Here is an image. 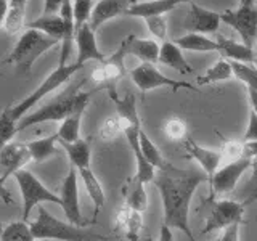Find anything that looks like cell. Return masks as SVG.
I'll list each match as a JSON object with an SVG mask.
<instances>
[{
	"instance_id": "b9f144b4",
	"label": "cell",
	"mask_w": 257,
	"mask_h": 241,
	"mask_svg": "<svg viewBox=\"0 0 257 241\" xmlns=\"http://www.w3.org/2000/svg\"><path fill=\"white\" fill-rule=\"evenodd\" d=\"M64 2H66V0H45L42 15H56V13H60Z\"/></svg>"
},
{
	"instance_id": "603a6c76",
	"label": "cell",
	"mask_w": 257,
	"mask_h": 241,
	"mask_svg": "<svg viewBox=\"0 0 257 241\" xmlns=\"http://www.w3.org/2000/svg\"><path fill=\"white\" fill-rule=\"evenodd\" d=\"M122 196L125 201V206L134 209V211L145 212L148 209V195L145 190V183H142L139 179L131 177L122 185Z\"/></svg>"
},
{
	"instance_id": "f5cc1de1",
	"label": "cell",
	"mask_w": 257,
	"mask_h": 241,
	"mask_svg": "<svg viewBox=\"0 0 257 241\" xmlns=\"http://www.w3.org/2000/svg\"><path fill=\"white\" fill-rule=\"evenodd\" d=\"M215 241H219V238H217V239H215Z\"/></svg>"
},
{
	"instance_id": "f6af8a7d",
	"label": "cell",
	"mask_w": 257,
	"mask_h": 241,
	"mask_svg": "<svg viewBox=\"0 0 257 241\" xmlns=\"http://www.w3.org/2000/svg\"><path fill=\"white\" fill-rule=\"evenodd\" d=\"M8 0H0V31L4 29V24H5V18H7V13H8Z\"/></svg>"
},
{
	"instance_id": "5bb4252c",
	"label": "cell",
	"mask_w": 257,
	"mask_h": 241,
	"mask_svg": "<svg viewBox=\"0 0 257 241\" xmlns=\"http://www.w3.org/2000/svg\"><path fill=\"white\" fill-rule=\"evenodd\" d=\"M220 15L201 8L196 4L190 2V10L183 20V28L190 34H214L220 26Z\"/></svg>"
},
{
	"instance_id": "ba28073f",
	"label": "cell",
	"mask_w": 257,
	"mask_h": 241,
	"mask_svg": "<svg viewBox=\"0 0 257 241\" xmlns=\"http://www.w3.org/2000/svg\"><path fill=\"white\" fill-rule=\"evenodd\" d=\"M131 77L134 80V84L139 87V90L143 93L151 92L159 87H169V88H172L174 92L180 90V88H188V90L198 92V87H193L190 82H183V80H175V79L167 77L159 69H156L155 64H151V63H142L137 68H134L131 71Z\"/></svg>"
},
{
	"instance_id": "e0dca14e",
	"label": "cell",
	"mask_w": 257,
	"mask_h": 241,
	"mask_svg": "<svg viewBox=\"0 0 257 241\" xmlns=\"http://www.w3.org/2000/svg\"><path fill=\"white\" fill-rule=\"evenodd\" d=\"M185 148H187L188 155L196 161L199 164L201 171H204V174L211 179V177L215 174V171L222 166V153L220 150H209L198 145L193 139L187 137L183 140Z\"/></svg>"
},
{
	"instance_id": "8fae6325",
	"label": "cell",
	"mask_w": 257,
	"mask_h": 241,
	"mask_svg": "<svg viewBox=\"0 0 257 241\" xmlns=\"http://www.w3.org/2000/svg\"><path fill=\"white\" fill-rule=\"evenodd\" d=\"M79 174L76 167H69V171L64 177L61 183V191H60V199L61 204L60 207L63 209L64 217L68 222L77 225V227H85L87 222L84 220L82 212H80V204H79Z\"/></svg>"
},
{
	"instance_id": "d590c367",
	"label": "cell",
	"mask_w": 257,
	"mask_h": 241,
	"mask_svg": "<svg viewBox=\"0 0 257 241\" xmlns=\"http://www.w3.org/2000/svg\"><path fill=\"white\" fill-rule=\"evenodd\" d=\"M164 134L169 140L180 142L187 139V124L180 117H171L164 124Z\"/></svg>"
},
{
	"instance_id": "44dd1931",
	"label": "cell",
	"mask_w": 257,
	"mask_h": 241,
	"mask_svg": "<svg viewBox=\"0 0 257 241\" xmlns=\"http://www.w3.org/2000/svg\"><path fill=\"white\" fill-rule=\"evenodd\" d=\"M60 147L66 151L68 159L72 167H76L77 171L80 169H88L92 163V148L90 140L88 139H79L76 142H58Z\"/></svg>"
},
{
	"instance_id": "4316f807",
	"label": "cell",
	"mask_w": 257,
	"mask_h": 241,
	"mask_svg": "<svg viewBox=\"0 0 257 241\" xmlns=\"http://www.w3.org/2000/svg\"><path fill=\"white\" fill-rule=\"evenodd\" d=\"M79 177H80V180H82L84 183V187L88 193V196H90L92 199V203L95 206V215L100 212V209L104 206V191H103V187H101V183L98 180V177H96L93 174V171L90 167L88 169H80V171H77Z\"/></svg>"
},
{
	"instance_id": "2e32d148",
	"label": "cell",
	"mask_w": 257,
	"mask_h": 241,
	"mask_svg": "<svg viewBox=\"0 0 257 241\" xmlns=\"http://www.w3.org/2000/svg\"><path fill=\"white\" fill-rule=\"evenodd\" d=\"M137 0H98L93 5L90 24L92 31H96L103 23H106L119 15H125V12L131 8Z\"/></svg>"
},
{
	"instance_id": "1f68e13d",
	"label": "cell",
	"mask_w": 257,
	"mask_h": 241,
	"mask_svg": "<svg viewBox=\"0 0 257 241\" xmlns=\"http://www.w3.org/2000/svg\"><path fill=\"white\" fill-rule=\"evenodd\" d=\"M84 112H77V114H72L61 120L60 129L56 131V137H58V142H76L80 139V120H82Z\"/></svg>"
},
{
	"instance_id": "cb8c5ba5",
	"label": "cell",
	"mask_w": 257,
	"mask_h": 241,
	"mask_svg": "<svg viewBox=\"0 0 257 241\" xmlns=\"http://www.w3.org/2000/svg\"><path fill=\"white\" fill-rule=\"evenodd\" d=\"M158 63L179 71L182 74H193V68L188 64V61L185 60L182 48L179 45H175V42H164L161 45Z\"/></svg>"
},
{
	"instance_id": "ac0fdd59",
	"label": "cell",
	"mask_w": 257,
	"mask_h": 241,
	"mask_svg": "<svg viewBox=\"0 0 257 241\" xmlns=\"http://www.w3.org/2000/svg\"><path fill=\"white\" fill-rule=\"evenodd\" d=\"M143 228V214L127 207L125 204L117 211L114 230L119 231L127 241H139Z\"/></svg>"
},
{
	"instance_id": "83f0119b",
	"label": "cell",
	"mask_w": 257,
	"mask_h": 241,
	"mask_svg": "<svg viewBox=\"0 0 257 241\" xmlns=\"http://www.w3.org/2000/svg\"><path fill=\"white\" fill-rule=\"evenodd\" d=\"M182 50L187 52H219V44L214 39H209L203 34H188L175 40Z\"/></svg>"
},
{
	"instance_id": "9c48e42d",
	"label": "cell",
	"mask_w": 257,
	"mask_h": 241,
	"mask_svg": "<svg viewBox=\"0 0 257 241\" xmlns=\"http://www.w3.org/2000/svg\"><path fill=\"white\" fill-rule=\"evenodd\" d=\"M220 21L235 29L244 45L254 47L257 39V8L254 5H239L236 10L223 12Z\"/></svg>"
},
{
	"instance_id": "3957f363",
	"label": "cell",
	"mask_w": 257,
	"mask_h": 241,
	"mask_svg": "<svg viewBox=\"0 0 257 241\" xmlns=\"http://www.w3.org/2000/svg\"><path fill=\"white\" fill-rule=\"evenodd\" d=\"M29 228L36 239L50 241H103L106 236L96 235L85 227H77L71 222H63L52 215L40 204L37 207V215L29 222Z\"/></svg>"
},
{
	"instance_id": "f907efd6",
	"label": "cell",
	"mask_w": 257,
	"mask_h": 241,
	"mask_svg": "<svg viewBox=\"0 0 257 241\" xmlns=\"http://www.w3.org/2000/svg\"><path fill=\"white\" fill-rule=\"evenodd\" d=\"M36 241H50V239H36Z\"/></svg>"
},
{
	"instance_id": "7dc6e473",
	"label": "cell",
	"mask_w": 257,
	"mask_h": 241,
	"mask_svg": "<svg viewBox=\"0 0 257 241\" xmlns=\"http://www.w3.org/2000/svg\"><path fill=\"white\" fill-rule=\"evenodd\" d=\"M8 4H10V5H16V7H26L28 0H8Z\"/></svg>"
},
{
	"instance_id": "f546056e",
	"label": "cell",
	"mask_w": 257,
	"mask_h": 241,
	"mask_svg": "<svg viewBox=\"0 0 257 241\" xmlns=\"http://www.w3.org/2000/svg\"><path fill=\"white\" fill-rule=\"evenodd\" d=\"M0 241H36L29 228V223L24 220H16L4 225L0 231Z\"/></svg>"
},
{
	"instance_id": "7a4b0ae2",
	"label": "cell",
	"mask_w": 257,
	"mask_h": 241,
	"mask_svg": "<svg viewBox=\"0 0 257 241\" xmlns=\"http://www.w3.org/2000/svg\"><path fill=\"white\" fill-rule=\"evenodd\" d=\"M84 84L85 79L77 80V82L71 84L61 95L56 96L55 100L48 101L47 104L37 108L36 111L28 112L16 124L18 132L31 126H37L44 123H56V120H64L72 114H77V112H84L92 96V92H84L80 88Z\"/></svg>"
},
{
	"instance_id": "52a82bcc",
	"label": "cell",
	"mask_w": 257,
	"mask_h": 241,
	"mask_svg": "<svg viewBox=\"0 0 257 241\" xmlns=\"http://www.w3.org/2000/svg\"><path fill=\"white\" fill-rule=\"evenodd\" d=\"M31 161L29 150L26 143L20 142H8L5 147L0 148V199L5 204H12V195L10 191L5 188V182L8 177L15 175L18 171L24 169Z\"/></svg>"
},
{
	"instance_id": "836d02e7",
	"label": "cell",
	"mask_w": 257,
	"mask_h": 241,
	"mask_svg": "<svg viewBox=\"0 0 257 241\" xmlns=\"http://www.w3.org/2000/svg\"><path fill=\"white\" fill-rule=\"evenodd\" d=\"M24 16H26V7H16L8 5V13L5 18L4 29L8 34H16L24 28Z\"/></svg>"
},
{
	"instance_id": "d4e9b609",
	"label": "cell",
	"mask_w": 257,
	"mask_h": 241,
	"mask_svg": "<svg viewBox=\"0 0 257 241\" xmlns=\"http://www.w3.org/2000/svg\"><path fill=\"white\" fill-rule=\"evenodd\" d=\"M24 28L44 32L45 36L58 40V42H61L63 36H64V23H63L61 16L58 13L56 15H42V16H39V18L26 23L24 24Z\"/></svg>"
},
{
	"instance_id": "8992f818",
	"label": "cell",
	"mask_w": 257,
	"mask_h": 241,
	"mask_svg": "<svg viewBox=\"0 0 257 241\" xmlns=\"http://www.w3.org/2000/svg\"><path fill=\"white\" fill-rule=\"evenodd\" d=\"M13 177H15L16 183H18L20 191H21V198H23L21 220L28 222L32 209L39 207L44 203H55L58 206L61 204L60 196L48 190L34 174L28 171V169H21V171H18Z\"/></svg>"
},
{
	"instance_id": "7402d4cb",
	"label": "cell",
	"mask_w": 257,
	"mask_h": 241,
	"mask_svg": "<svg viewBox=\"0 0 257 241\" xmlns=\"http://www.w3.org/2000/svg\"><path fill=\"white\" fill-rule=\"evenodd\" d=\"M217 44H219V53L225 60H233L239 63H254L255 52L251 47L244 45L243 42H236L233 39H227L223 36H217Z\"/></svg>"
},
{
	"instance_id": "9a60e30c",
	"label": "cell",
	"mask_w": 257,
	"mask_h": 241,
	"mask_svg": "<svg viewBox=\"0 0 257 241\" xmlns=\"http://www.w3.org/2000/svg\"><path fill=\"white\" fill-rule=\"evenodd\" d=\"M74 42L77 45V58L76 63L85 66V63L88 61H104V55L98 48L96 44V37H95V31H92L90 24H84L76 31L74 36Z\"/></svg>"
},
{
	"instance_id": "d6986e66",
	"label": "cell",
	"mask_w": 257,
	"mask_h": 241,
	"mask_svg": "<svg viewBox=\"0 0 257 241\" xmlns=\"http://www.w3.org/2000/svg\"><path fill=\"white\" fill-rule=\"evenodd\" d=\"M191 0H147V2H135L125 15L137 18H150V16H164L172 12L175 7L188 4Z\"/></svg>"
},
{
	"instance_id": "681fc988",
	"label": "cell",
	"mask_w": 257,
	"mask_h": 241,
	"mask_svg": "<svg viewBox=\"0 0 257 241\" xmlns=\"http://www.w3.org/2000/svg\"><path fill=\"white\" fill-rule=\"evenodd\" d=\"M239 5H254V0H239Z\"/></svg>"
},
{
	"instance_id": "4dcf8cb0",
	"label": "cell",
	"mask_w": 257,
	"mask_h": 241,
	"mask_svg": "<svg viewBox=\"0 0 257 241\" xmlns=\"http://www.w3.org/2000/svg\"><path fill=\"white\" fill-rule=\"evenodd\" d=\"M140 150H142V155L145 156V159H147L155 169H158V171H161V169H164L167 166L166 159L163 158V155H161L159 148L151 142V139L147 135V132H145L143 129L140 132Z\"/></svg>"
},
{
	"instance_id": "60d3db41",
	"label": "cell",
	"mask_w": 257,
	"mask_h": 241,
	"mask_svg": "<svg viewBox=\"0 0 257 241\" xmlns=\"http://www.w3.org/2000/svg\"><path fill=\"white\" fill-rule=\"evenodd\" d=\"M249 140H257V114L252 109L249 112L247 127H246V132H244L243 140L241 142H249Z\"/></svg>"
},
{
	"instance_id": "7bdbcfd3",
	"label": "cell",
	"mask_w": 257,
	"mask_h": 241,
	"mask_svg": "<svg viewBox=\"0 0 257 241\" xmlns=\"http://www.w3.org/2000/svg\"><path fill=\"white\" fill-rule=\"evenodd\" d=\"M243 158L246 159H257V140L243 142Z\"/></svg>"
},
{
	"instance_id": "bcb514c9",
	"label": "cell",
	"mask_w": 257,
	"mask_h": 241,
	"mask_svg": "<svg viewBox=\"0 0 257 241\" xmlns=\"http://www.w3.org/2000/svg\"><path fill=\"white\" fill-rule=\"evenodd\" d=\"M247 95H249V103H251V109L257 114V92L252 88H247Z\"/></svg>"
},
{
	"instance_id": "c3c4849f",
	"label": "cell",
	"mask_w": 257,
	"mask_h": 241,
	"mask_svg": "<svg viewBox=\"0 0 257 241\" xmlns=\"http://www.w3.org/2000/svg\"><path fill=\"white\" fill-rule=\"evenodd\" d=\"M251 169H252V172H254V179H255V182H257V159H252Z\"/></svg>"
},
{
	"instance_id": "816d5d0a",
	"label": "cell",
	"mask_w": 257,
	"mask_h": 241,
	"mask_svg": "<svg viewBox=\"0 0 257 241\" xmlns=\"http://www.w3.org/2000/svg\"><path fill=\"white\" fill-rule=\"evenodd\" d=\"M255 64H257V53H255Z\"/></svg>"
},
{
	"instance_id": "d6a6232c",
	"label": "cell",
	"mask_w": 257,
	"mask_h": 241,
	"mask_svg": "<svg viewBox=\"0 0 257 241\" xmlns=\"http://www.w3.org/2000/svg\"><path fill=\"white\" fill-rule=\"evenodd\" d=\"M233 77H236L241 82H244L247 88H252L257 92V68L251 66L247 63L231 61Z\"/></svg>"
},
{
	"instance_id": "30bf717a",
	"label": "cell",
	"mask_w": 257,
	"mask_h": 241,
	"mask_svg": "<svg viewBox=\"0 0 257 241\" xmlns=\"http://www.w3.org/2000/svg\"><path fill=\"white\" fill-rule=\"evenodd\" d=\"M251 164L252 161L246 158H241L228 164H222L215 171V174L209 179V182H211V198L227 195V193L235 190L241 177L246 174V171L251 169Z\"/></svg>"
},
{
	"instance_id": "e575fe53",
	"label": "cell",
	"mask_w": 257,
	"mask_h": 241,
	"mask_svg": "<svg viewBox=\"0 0 257 241\" xmlns=\"http://www.w3.org/2000/svg\"><path fill=\"white\" fill-rule=\"evenodd\" d=\"M92 10H93L92 0H72V15H74L76 31L90 21Z\"/></svg>"
},
{
	"instance_id": "8d00e7d4",
	"label": "cell",
	"mask_w": 257,
	"mask_h": 241,
	"mask_svg": "<svg viewBox=\"0 0 257 241\" xmlns=\"http://www.w3.org/2000/svg\"><path fill=\"white\" fill-rule=\"evenodd\" d=\"M222 164H228L233 161H238L243 158V142H236V140H225L222 148Z\"/></svg>"
},
{
	"instance_id": "6da1fadb",
	"label": "cell",
	"mask_w": 257,
	"mask_h": 241,
	"mask_svg": "<svg viewBox=\"0 0 257 241\" xmlns=\"http://www.w3.org/2000/svg\"><path fill=\"white\" fill-rule=\"evenodd\" d=\"M209 180L204 171L199 169H177L167 163L155 175V185L159 190L164 209V225L183 231L190 241H196L190 228V204L201 183Z\"/></svg>"
},
{
	"instance_id": "5b68a950",
	"label": "cell",
	"mask_w": 257,
	"mask_h": 241,
	"mask_svg": "<svg viewBox=\"0 0 257 241\" xmlns=\"http://www.w3.org/2000/svg\"><path fill=\"white\" fill-rule=\"evenodd\" d=\"M84 66L79 63H68V64H58V68L55 71H52L50 74L45 77V80L39 87H36V90L32 92L31 95H28L26 98L21 100L20 103L13 104V106H8L5 111L7 114L10 116L16 124H18V120L23 119L24 116L31 112V109L36 106V104L45 98L48 93L55 92L56 88L61 87L63 84H66L68 80L76 74L77 71H80Z\"/></svg>"
},
{
	"instance_id": "4fadbf2b",
	"label": "cell",
	"mask_w": 257,
	"mask_h": 241,
	"mask_svg": "<svg viewBox=\"0 0 257 241\" xmlns=\"http://www.w3.org/2000/svg\"><path fill=\"white\" fill-rule=\"evenodd\" d=\"M127 56L125 53V45L120 42L117 50L112 53L109 58H104V61L100 63L98 68H95L92 72V80L98 85H108L111 87L125 74V66H124V58Z\"/></svg>"
},
{
	"instance_id": "ab89813d",
	"label": "cell",
	"mask_w": 257,
	"mask_h": 241,
	"mask_svg": "<svg viewBox=\"0 0 257 241\" xmlns=\"http://www.w3.org/2000/svg\"><path fill=\"white\" fill-rule=\"evenodd\" d=\"M239 228H241V220L233 222L231 225L222 230L219 241H239Z\"/></svg>"
},
{
	"instance_id": "ee69618b",
	"label": "cell",
	"mask_w": 257,
	"mask_h": 241,
	"mask_svg": "<svg viewBox=\"0 0 257 241\" xmlns=\"http://www.w3.org/2000/svg\"><path fill=\"white\" fill-rule=\"evenodd\" d=\"M158 241H174V231L172 228H169L167 225H163L159 231V238Z\"/></svg>"
},
{
	"instance_id": "7c38bea8",
	"label": "cell",
	"mask_w": 257,
	"mask_h": 241,
	"mask_svg": "<svg viewBox=\"0 0 257 241\" xmlns=\"http://www.w3.org/2000/svg\"><path fill=\"white\" fill-rule=\"evenodd\" d=\"M247 203L244 201H233V199H220L215 201L211 214L207 215L204 222L203 235H207L214 230H223L233 222H238L243 219L244 207Z\"/></svg>"
},
{
	"instance_id": "74e56055",
	"label": "cell",
	"mask_w": 257,
	"mask_h": 241,
	"mask_svg": "<svg viewBox=\"0 0 257 241\" xmlns=\"http://www.w3.org/2000/svg\"><path fill=\"white\" fill-rule=\"evenodd\" d=\"M120 134H122V124H120L117 116L106 119L100 127V137L103 140H112Z\"/></svg>"
},
{
	"instance_id": "484cf974",
	"label": "cell",
	"mask_w": 257,
	"mask_h": 241,
	"mask_svg": "<svg viewBox=\"0 0 257 241\" xmlns=\"http://www.w3.org/2000/svg\"><path fill=\"white\" fill-rule=\"evenodd\" d=\"M26 147L29 150L31 161L42 163V161H47L58 155V137L53 134L50 137H44V139L31 140L26 143Z\"/></svg>"
},
{
	"instance_id": "f1b7e54d",
	"label": "cell",
	"mask_w": 257,
	"mask_h": 241,
	"mask_svg": "<svg viewBox=\"0 0 257 241\" xmlns=\"http://www.w3.org/2000/svg\"><path fill=\"white\" fill-rule=\"evenodd\" d=\"M233 77L231 63L225 58H219L214 66L209 68L203 76L196 79L198 85H209L215 82H223V80H230Z\"/></svg>"
},
{
	"instance_id": "f35d334b",
	"label": "cell",
	"mask_w": 257,
	"mask_h": 241,
	"mask_svg": "<svg viewBox=\"0 0 257 241\" xmlns=\"http://www.w3.org/2000/svg\"><path fill=\"white\" fill-rule=\"evenodd\" d=\"M145 21H147V26L153 36H156L161 40L167 37V23L164 16H150V18H145Z\"/></svg>"
},
{
	"instance_id": "277c9868",
	"label": "cell",
	"mask_w": 257,
	"mask_h": 241,
	"mask_svg": "<svg viewBox=\"0 0 257 241\" xmlns=\"http://www.w3.org/2000/svg\"><path fill=\"white\" fill-rule=\"evenodd\" d=\"M58 44V40L45 36L44 32H39L36 29H26L20 36L12 53L8 55L7 63L15 64L16 71L21 76H29L39 56H42L45 52H48Z\"/></svg>"
},
{
	"instance_id": "ffe728a7",
	"label": "cell",
	"mask_w": 257,
	"mask_h": 241,
	"mask_svg": "<svg viewBox=\"0 0 257 241\" xmlns=\"http://www.w3.org/2000/svg\"><path fill=\"white\" fill-rule=\"evenodd\" d=\"M125 45V53L137 56L143 63H158L159 60V50L161 45H158L155 40L151 39H139L134 34H128L124 40Z\"/></svg>"
}]
</instances>
